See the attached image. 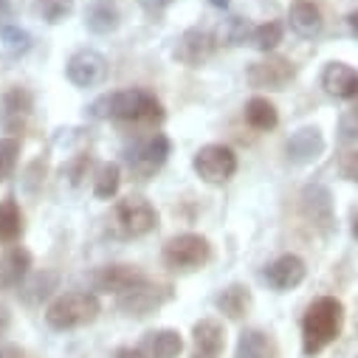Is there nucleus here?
I'll use <instances>...</instances> for the list:
<instances>
[{
	"label": "nucleus",
	"instance_id": "nucleus-1",
	"mask_svg": "<svg viewBox=\"0 0 358 358\" xmlns=\"http://www.w3.org/2000/svg\"><path fill=\"white\" fill-rule=\"evenodd\" d=\"M87 113L94 119H122V122H161L164 119L161 102L150 91H144V87H127V91L99 96L87 108Z\"/></svg>",
	"mask_w": 358,
	"mask_h": 358
},
{
	"label": "nucleus",
	"instance_id": "nucleus-2",
	"mask_svg": "<svg viewBox=\"0 0 358 358\" xmlns=\"http://www.w3.org/2000/svg\"><path fill=\"white\" fill-rule=\"evenodd\" d=\"M344 324V308L336 296H322L316 299L305 319H302V350L305 355H316L322 352L327 344H333L341 333Z\"/></svg>",
	"mask_w": 358,
	"mask_h": 358
},
{
	"label": "nucleus",
	"instance_id": "nucleus-3",
	"mask_svg": "<svg viewBox=\"0 0 358 358\" xmlns=\"http://www.w3.org/2000/svg\"><path fill=\"white\" fill-rule=\"evenodd\" d=\"M102 305L96 299V294H87V291H71L57 296L48 310H45V322L54 330H71V327H82V324H91L99 316Z\"/></svg>",
	"mask_w": 358,
	"mask_h": 358
},
{
	"label": "nucleus",
	"instance_id": "nucleus-4",
	"mask_svg": "<svg viewBox=\"0 0 358 358\" xmlns=\"http://www.w3.org/2000/svg\"><path fill=\"white\" fill-rule=\"evenodd\" d=\"M209 257V240L201 234H178L164 245V262L175 271H195Z\"/></svg>",
	"mask_w": 358,
	"mask_h": 358
},
{
	"label": "nucleus",
	"instance_id": "nucleus-5",
	"mask_svg": "<svg viewBox=\"0 0 358 358\" xmlns=\"http://www.w3.org/2000/svg\"><path fill=\"white\" fill-rule=\"evenodd\" d=\"M158 215L144 198H124L116 203L113 229L119 237H144L155 229Z\"/></svg>",
	"mask_w": 358,
	"mask_h": 358
},
{
	"label": "nucleus",
	"instance_id": "nucleus-6",
	"mask_svg": "<svg viewBox=\"0 0 358 358\" xmlns=\"http://www.w3.org/2000/svg\"><path fill=\"white\" fill-rule=\"evenodd\" d=\"M192 166L206 184H226L229 178L237 172V155H234L231 147L206 144V147L198 150Z\"/></svg>",
	"mask_w": 358,
	"mask_h": 358
},
{
	"label": "nucleus",
	"instance_id": "nucleus-7",
	"mask_svg": "<svg viewBox=\"0 0 358 358\" xmlns=\"http://www.w3.org/2000/svg\"><path fill=\"white\" fill-rule=\"evenodd\" d=\"M65 73L76 87H96L108 76V59L94 48H82L68 59Z\"/></svg>",
	"mask_w": 358,
	"mask_h": 358
},
{
	"label": "nucleus",
	"instance_id": "nucleus-8",
	"mask_svg": "<svg viewBox=\"0 0 358 358\" xmlns=\"http://www.w3.org/2000/svg\"><path fill=\"white\" fill-rule=\"evenodd\" d=\"M294 65L285 57H268L259 62H251L245 68V79L251 87H268V91H282V87L294 79Z\"/></svg>",
	"mask_w": 358,
	"mask_h": 358
},
{
	"label": "nucleus",
	"instance_id": "nucleus-9",
	"mask_svg": "<svg viewBox=\"0 0 358 358\" xmlns=\"http://www.w3.org/2000/svg\"><path fill=\"white\" fill-rule=\"evenodd\" d=\"M169 299V291L166 288H158V285H150L147 280L138 282L136 288L119 294V310L133 316V319H141V316H150L152 310H158L164 302Z\"/></svg>",
	"mask_w": 358,
	"mask_h": 358
},
{
	"label": "nucleus",
	"instance_id": "nucleus-10",
	"mask_svg": "<svg viewBox=\"0 0 358 358\" xmlns=\"http://www.w3.org/2000/svg\"><path fill=\"white\" fill-rule=\"evenodd\" d=\"M166 155H169V138H166V136H152L150 141L138 144V147L127 155V164H130V169L144 181V178H150L155 169L164 166Z\"/></svg>",
	"mask_w": 358,
	"mask_h": 358
},
{
	"label": "nucleus",
	"instance_id": "nucleus-11",
	"mask_svg": "<svg viewBox=\"0 0 358 358\" xmlns=\"http://www.w3.org/2000/svg\"><path fill=\"white\" fill-rule=\"evenodd\" d=\"M308 274L305 259L296 254H282L280 259H274L271 265L265 268V282L271 285L274 291H294L296 285H302Z\"/></svg>",
	"mask_w": 358,
	"mask_h": 358
},
{
	"label": "nucleus",
	"instance_id": "nucleus-12",
	"mask_svg": "<svg viewBox=\"0 0 358 358\" xmlns=\"http://www.w3.org/2000/svg\"><path fill=\"white\" fill-rule=\"evenodd\" d=\"M212 54H215V40H212V34L203 31V29H189V31H184L181 40H178V45H175V59L184 62V65H189V68L203 65Z\"/></svg>",
	"mask_w": 358,
	"mask_h": 358
},
{
	"label": "nucleus",
	"instance_id": "nucleus-13",
	"mask_svg": "<svg viewBox=\"0 0 358 358\" xmlns=\"http://www.w3.org/2000/svg\"><path fill=\"white\" fill-rule=\"evenodd\" d=\"M29 113H31V94L26 87H9V91L0 96V124L9 133H20Z\"/></svg>",
	"mask_w": 358,
	"mask_h": 358
},
{
	"label": "nucleus",
	"instance_id": "nucleus-14",
	"mask_svg": "<svg viewBox=\"0 0 358 358\" xmlns=\"http://www.w3.org/2000/svg\"><path fill=\"white\" fill-rule=\"evenodd\" d=\"M147 277L141 274V268L136 265H105L94 274V285L105 294H124L130 288H136L138 282H144Z\"/></svg>",
	"mask_w": 358,
	"mask_h": 358
},
{
	"label": "nucleus",
	"instance_id": "nucleus-15",
	"mask_svg": "<svg viewBox=\"0 0 358 358\" xmlns=\"http://www.w3.org/2000/svg\"><path fill=\"white\" fill-rule=\"evenodd\" d=\"M285 152H288V161H294V164H310V161H316L324 152V136H322V130L319 127H299L288 138Z\"/></svg>",
	"mask_w": 358,
	"mask_h": 358
},
{
	"label": "nucleus",
	"instance_id": "nucleus-16",
	"mask_svg": "<svg viewBox=\"0 0 358 358\" xmlns=\"http://www.w3.org/2000/svg\"><path fill=\"white\" fill-rule=\"evenodd\" d=\"M322 87L336 99H355L358 96V71L344 62H330L322 71Z\"/></svg>",
	"mask_w": 358,
	"mask_h": 358
},
{
	"label": "nucleus",
	"instance_id": "nucleus-17",
	"mask_svg": "<svg viewBox=\"0 0 358 358\" xmlns=\"http://www.w3.org/2000/svg\"><path fill=\"white\" fill-rule=\"evenodd\" d=\"M302 212L313 226L330 229L333 223V195L322 184H310L302 189Z\"/></svg>",
	"mask_w": 358,
	"mask_h": 358
},
{
	"label": "nucleus",
	"instance_id": "nucleus-18",
	"mask_svg": "<svg viewBox=\"0 0 358 358\" xmlns=\"http://www.w3.org/2000/svg\"><path fill=\"white\" fill-rule=\"evenodd\" d=\"M192 338H195L192 358H220V352L226 347L223 324L215 322V319H201L192 330Z\"/></svg>",
	"mask_w": 358,
	"mask_h": 358
},
{
	"label": "nucleus",
	"instance_id": "nucleus-19",
	"mask_svg": "<svg viewBox=\"0 0 358 358\" xmlns=\"http://www.w3.org/2000/svg\"><path fill=\"white\" fill-rule=\"evenodd\" d=\"M31 254L20 245L9 248L0 259V288H20V282L31 274Z\"/></svg>",
	"mask_w": 358,
	"mask_h": 358
},
{
	"label": "nucleus",
	"instance_id": "nucleus-20",
	"mask_svg": "<svg viewBox=\"0 0 358 358\" xmlns=\"http://www.w3.org/2000/svg\"><path fill=\"white\" fill-rule=\"evenodd\" d=\"M147 358H178L184 350V338L178 330H152L138 347Z\"/></svg>",
	"mask_w": 358,
	"mask_h": 358
},
{
	"label": "nucleus",
	"instance_id": "nucleus-21",
	"mask_svg": "<svg viewBox=\"0 0 358 358\" xmlns=\"http://www.w3.org/2000/svg\"><path fill=\"white\" fill-rule=\"evenodd\" d=\"M57 285H59V274L57 271H34L20 282L17 294H20V299L26 305H40L57 291Z\"/></svg>",
	"mask_w": 358,
	"mask_h": 358
},
{
	"label": "nucleus",
	"instance_id": "nucleus-22",
	"mask_svg": "<svg viewBox=\"0 0 358 358\" xmlns=\"http://www.w3.org/2000/svg\"><path fill=\"white\" fill-rule=\"evenodd\" d=\"M288 23L299 37H316L322 31V26H324L319 6L310 3V0H299V3H294L288 9Z\"/></svg>",
	"mask_w": 358,
	"mask_h": 358
},
{
	"label": "nucleus",
	"instance_id": "nucleus-23",
	"mask_svg": "<svg viewBox=\"0 0 358 358\" xmlns=\"http://www.w3.org/2000/svg\"><path fill=\"white\" fill-rule=\"evenodd\" d=\"M85 26L94 34H110L119 26V9L110 0H94V3H87V9H85Z\"/></svg>",
	"mask_w": 358,
	"mask_h": 358
},
{
	"label": "nucleus",
	"instance_id": "nucleus-24",
	"mask_svg": "<svg viewBox=\"0 0 358 358\" xmlns=\"http://www.w3.org/2000/svg\"><path fill=\"white\" fill-rule=\"evenodd\" d=\"M215 305H217V310L226 313L229 319H240V316L248 310V305H251V294H248L245 285H229L226 291L217 294Z\"/></svg>",
	"mask_w": 358,
	"mask_h": 358
},
{
	"label": "nucleus",
	"instance_id": "nucleus-25",
	"mask_svg": "<svg viewBox=\"0 0 358 358\" xmlns=\"http://www.w3.org/2000/svg\"><path fill=\"white\" fill-rule=\"evenodd\" d=\"M245 122H248L254 130H274L277 122H280V113H277V108L268 102V99L254 96V99H248V105H245Z\"/></svg>",
	"mask_w": 358,
	"mask_h": 358
},
{
	"label": "nucleus",
	"instance_id": "nucleus-26",
	"mask_svg": "<svg viewBox=\"0 0 358 358\" xmlns=\"http://www.w3.org/2000/svg\"><path fill=\"white\" fill-rule=\"evenodd\" d=\"M23 234V215L15 198L0 203V243H15Z\"/></svg>",
	"mask_w": 358,
	"mask_h": 358
},
{
	"label": "nucleus",
	"instance_id": "nucleus-27",
	"mask_svg": "<svg viewBox=\"0 0 358 358\" xmlns=\"http://www.w3.org/2000/svg\"><path fill=\"white\" fill-rule=\"evenodd\" d=\"M234 358H271V338L262 330H245L237 341Z\"/></svg>",
	"mask_w": 358,
	"mask_h": 358
},
{
	"label": "nucleus",
	"instance_id": "nucleus-28",
	"mask_svg": "<svg viewBox=\"0 0 358 358\" xmlns=\"http://www.w3.org/2000/svg\"><path fill=\"white\" fill-rule=\"evenodd\" d=\"M251 37H254V26L243 17H229L217 29V43H223V45H243Z\"/></svg>",
	"mask_w": 358,
	"mask_h": 358
},
{
	"label": "nucleus",
	"instance_id": "nucleus-29",
	"mask_svg": "<svg viewBox=\"0 0 358 358\" xmlns=\"http://www.w3.org/2000/svg\"><path fill=\"white\" fill-rule=\"evenodd\" d=\"M119 184H122V169L116 164H102L99 175H96V184H94V195L99 201H108L119 192Z\"/></svg>",
	"mask_w": 358,
	"mask_h": 358
},
{
	"label": "nucleus",
	"instance_id": "nucleus-30",
	"mask_svg": "<svg viewBox=\"0 0 358 358\" xmlns=\"http://www.w3.org/2000/svg\"><path fill=\"white\" fill-rule=\"evenodd\" d=\"M0 45H3V51L12 57H23L31 48V37L20 26H3L0 29Z\"/></svg>",
	"mask_w": 358,
	"mask_h": 358
},
{
	"label": "nucleus",
	"instance_id": "nucleus-31",
	"mask_svg": "<svg viewBox=\"0 0 358 358\" xmlns=\"http://www.w3.org/2000/svg\"><path fill=\"white\" fill-rule=\"evenodd\" d=\"M282 34H285V29H282V23H277V20H271V23H262L259 29H254V37H251V43H254V48H259V51H274L280 43H282Z\"/></svg>",
	"mask_w": 358,
	"mask_h": 358
},
{
	"label": "nucleus",
	"instance_id": "nucleus-32",
	"mask_svg": "<svg viewBox=\"0 0 358 358\" xmlns=\"http://www.w3.org/2000/svg\"><path fill=\"white\" fill-rule=\"evenodd\" d=\"M37 12L45 23H62L73 15V0H37Z\"/></svg>",
	"mask_w": 358,
	"mask_h": 358
},
{
	"label": "nucleus",
	"instance_id": "nucleus-33",
	"mask_svg": "<svg viewBox=\"0 0 358 358\" xmlns=\"http://www.w3.org/2000/svg\"><path fill=\"white\" fill-rule=\"evenodd\" d=\"M17 158H20V141L15 136L0 138V181L12 178V172L17 166Z\"/></svg>",
	"mask_w": 358,
	"mask_h": 358
},
{
	"label": "nucleus",
	"instance_id": "nucleus-34",
	"mask_svg": "<svg viewBox=\"0 0 358 358\" xmlns=\"http://www.w3.org/2000/svg\"><path fill=\"white\" fill-rule=\"evenodd\" d=\"M338 138L341 141H358V105L347 108L338 119Z\"/></svg>",
	"mask_w": 358,
	"mask_h": 358
},
{
	"label": "nucleus",
	"instance_id": "nucleus-35",
	"mask_svg": "<svg viewBox=\"0 0 358 358\" xmlns=\"http://www.w3.org/2000/svg\"><path fill=\"white\" fill-rule=\"evenodd\" d=\"M87 166H91V155H76L71 164H68V178H71V184L73 187H79L82 184V178L87 175Z\"/></svg>",
	"mask_w": 358,
	"mask_h": 358
},
{
	"label": "nucleus",
	"instance_id": "nucleus-36",
	"mask_svg": "<svg viewBox=\"0 0 358 358\" xmlns=\"http://www.w3.org/2000/svg\"><path fill=\"white\" fill-rule=\"evenodd\" d=\"M338 172H341V178H347V181H358V150L347 152L338 161Z\"/></svg>",
	"mask_w": 358,
	"mask_h": 358
},
{
	"label": "nucleus",
	"instance_id": "nucleus-37",
	"mask_svg": "<svg viewBox=\"0 0 358 358\" xmlns=\"http://www.w3.org/2000/svg\"><path fill=\"white\" fill-rule=\"evenodd\" d=\"M141 6L150 9V12H161V9L172 6V0H141Z\"/></svg>",
	"mask_w": 358,
	"mask_h": 358
},
{
	"label": "nucleus",
	"instance_id": "nucleus-38",
	"mask_svg": "<svg viewBox=\"0 0 358 358\" xmlns=\"http://www.w3.org/2000/svg\"><path fill=\"white\" fill-rule=\"evenodd\" d=\"M113 358H147L141 350H133V347H122V350H116L113 352Z\"/></svg>",
	"mask_w": 358,
	"mask_h": 358
},
{
	"label": "nucleus",
	"instance_id": "nucleus-39",
	"mask_svg": "<svg viewBox=\"0 0 358 358\" xmlns=\"http://www.w3.org/2000/svg\"><path fill=\"white\" fill-rule=\"evenodd\" d=\"M0 358H26V355H23V350H20V347L6 344V347H0Z\"/></svg>",
	"mask_w": 358,
	"mask_h": 358
},
{
	"label": "nucleus",
	"instance_id": "nucleus-40",
	"mask_svg": "<svg viewBox=\"0 0 358 358\" xmlns=\"http://www.w3.org/2000/svg\"><path fill=\"white\" fill-rule=\"evenodd\" d=\"M9 330V308L0 305V336H3Z\"/></svg>",
	"mask_w": 358,
	"mask_h": 358
},
{
	"label": "nucleus",
	"instance_id": "nucleus-41",
	"mask_svg": "<svg viewBox=\"0 0 358 358\" xmlns=\"http://www.w3.org/2000/svg\"><path fill=\"white\" fill-rule=\"evenodd\" d=\"M347 23H350V29H352V34H358V9H355V12H350V17H347Z\"/></svg>",
	"mask_w": 358,
	"mask_h": 358
},
{
	"label": "nucleus",
	"instance_id": "nucleus-42",
	"mask_svg": "<svg viewBox=\"0 0 358 358\" xmlns=\"http://www.w3.org/2000/svg\"><path fill=\"white\" fill-rule=\"evenodd\" d=\"M9 9H12V6H9V0H0V17H6Z\"/></svg>",
	"mask_w": 358,
	"mask_h": 358
},
{
	"label": "nucleus",
	"instance_id": "nucleus-43",
	"mask_svg": "<svg viewBox=\"0 0 358 358\" xmlns=\"http://www.w3.org/2000/svg\"><path fill=\"white\" fill-rule=\"evenodd\" d=\"M209 3H212L215 9H226V6H229V0H209Z\"/></svg>",
	"mask_w": 358,
	"mask_h": 358
},
{
	"label": "nucleus",
	"instance_id": "nucleus-44",
	"mask_svg": "<svg viewBox=\"0 0 358 358\" xmlns=\"http://www.w3.org/2000/svg\"><path fill=\"white\" fill-rule=\"evenodd\" d=\"M352 234H355V240H358V217L352 220Z\"/></svg>",
	"mask_w": 358,
	"mask_h": 358
}]
</instances>
